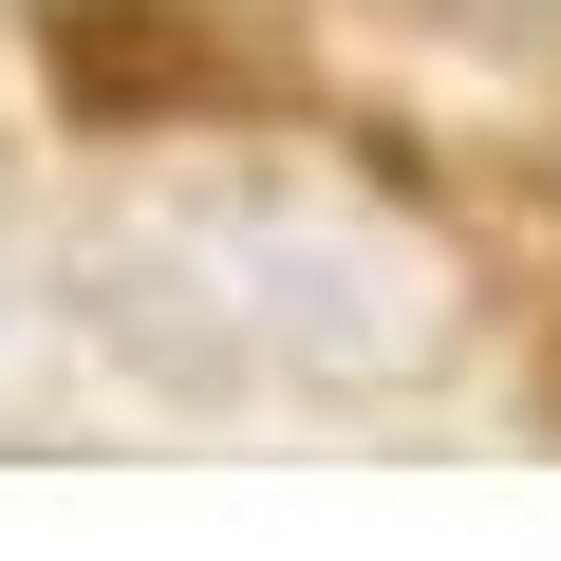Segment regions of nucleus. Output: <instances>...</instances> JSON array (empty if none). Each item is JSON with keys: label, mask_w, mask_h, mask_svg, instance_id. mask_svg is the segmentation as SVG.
Instances as JSON below:
<instances>
[{"label": "nucleus", "mask_w": 561, "mask_h": 561, "mask_svg": "<svg viewBox=\"0 0 561 561\" xmlns=\"http://www.w3.org/2000/svg\"><path fill=\"white\" fill-rule=\"evenodd\" d=\"M94 319L169 375H280V393H412L468 337L449 243L375 225V206H300V187H225V206H150L94 243Z\"/></svg>", "instance_id": "nucleus-1"}, {"label": "nucleus", "mask_w": 561, "mask_h": 561, "mask_svg": "<svg viewBox=\"0 0 561 561\" xmlns=\"http://www.w3.org/2000/svg\"><path fill=\"white\" fill-rule=\"evenodd\" d=\"M431 20H449V38H542L561 0H431Z\"/></svg>", "instance_id": "nucleus-2"}]
</instances>
